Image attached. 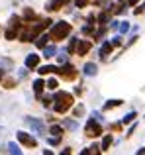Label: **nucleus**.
Here are the masks:
<instances>
[{"label":"nucleus","mask_w":145,"mask_h":155,"mask_svg":"<svg viewBox=\"0 0 145 155\" xmlns=\"http://www.w3.org/2000/svg\"><path fill=\"white\" fill-rule=\"evenodd\" d=\"M55 100H57V104H55V110L57 112H67V110L71 108V94H67V92H57L55 94Z\"/></svg>","instance_id":"nucleus-1"},{"label":"nucleus","mask_w":145,"mask_h":155,"mask_svg":"<svg viewBox=\"0 0 145 155\" xmlns=\"http://www.w3.org/2000/svg\"><path fill=\"white\" fill-rule=\"evenodd\" d=\"M69 34H71V26H69L67 22H59V24H55V28L51 30V38H53L55 41H59V39L67 38Z\"/></svg>","instance_id":"nucleus-2"},{"label":"nucleus","mask_w":145,"mask_h":155,"mask_svg":"<svg viewBox=\"0 0 145 155\" xmlns=\"http://www.w3.org/2000/svg\"><path fill=\"white\" fill-rule=\"evenodd\" d=\"M100 126L94 122V118L92 120H88V124H86V136H90V137H94V136H100Z\"/></svg>","instance_id":"nucleus-3"},{"label":"nucleus","mask_w":145,"mask_h":155,"mask_svg":"<svg viewBox=\"0 0 145 155\" xmlns=\"http://www.w3.org/2000/svg\"><path fill=\"white\" fill-rule=\"evenodd\" d=\"M18 140L22 141L24 145H27V147H35V140H34V137H30L27 134H24V132L18 134Z\"/></svg>","instance_id":"nucleus-4"},{"label":"nucleus","mask_w":145,"mask_h":155,"mask_svg":"<svg viewBox=\"0 0 145 155\" xmlns=\"http://www.w3.org/2000/svg\"><path fill=\"white\" fill-rule=\"evenodd\" d=\"M55 73H59V75H61V77H65V79H75V75H76V73H75V69H72L71 65H67L65 69H61V71L57 69Z\"/></svg>","instance_id":"nucleus-5"},{"label":"nucleus","mask_w":145,"mask_h":155,"mask_svg":"<svg viewBox=\"0 0 145 155\" xmlns=\"http://www.w3.org/2000/svg\"><path fill=\"white\" fill-rule=\"evenodd\" d=\"M90 45H92L90 41H80V43H79V47H76V53H79V55H84V53L90 49Z\"/></svg>","instance_id":"nucleus-6"},{"label":"nucleus","mask_w":145,"mask_h":155,"mask_svg":"<svg viewBox=\"0 0 145 155\" xmlns=\"http://www.w3.org/2000/svg\"><path fill=\"white\" fill-rule=\"evenodd\" d=\"M37 63H39V57H37V55H30V57L26 59V67H35Z\"/></svg>","instance_id":"nucleus-7"},{"label":"nucleus","mask_w":145,"mask_h":155,"mask_svg":"<svg viewBox=\"0 0 145 155\" xmlns=\"http://www.w3.org/2000/svg\"><path fill=\"white\" fill-rule=\"evenodd\" d=\"M96 71H98V69H96L94 63H86L84 65V73H86V75H96Z\"/></svg>","instance_id":"nucleus-8"},{"label":"nucleus","mask_w":145,"mask_h":155,"mask_svg":"<svg viewBox=\"0 0 145 155\" xmlns=\"http://www.w3.org/2000/svg\"><path fill=\"white\" fill-rule=\"evenodd\" d=\"M108 53H112V43H104L102 49H100V55L102 57H108Z\"/></svg>","instance_id":"nucleus-9"},{"label":"nucleus","mask_w":145,"mask_h":155,"mask_svg":"<svg viewBox=\"0 0 145 155\" xmlns=\"http://www.w3.org/2000/svg\"><path fill=\"white\" fill-rule=\"evenodd\" d=\"M55 71H57V67H53V65H45V67L39 69V73H41V75H47V73H55Z\"/></svg>","instance_id":"nucleus-10"},{"label":"nucleus","mask_w":145,"mask_h":155,"mask_svg":"<svg viewBox=\"0 0 145 155\" xmlns=\"http://www.w3.org/2000/svg\"><path fill=\"white\" fill-rule=\"evenodd\" d=\"M30 126H31V128H34L37 134H43V126L39 124V122H35V120H30Z\"/></svg>","instance_id":"nucleus-11"},{"label":"nucleus","mask_w":145,"mask_h":155,"mask_svg":"<svg viewBox=\"0 0 145 155\" xmlns=\"http://www.w3.org/2000/svg\"><path fill=\"white\" fill-rule=\"evenodd\" d=\"M67 0H53V2L49 4V10H59V6H63Z\"/></svg>","instance_id":"nucleus-12"},{"label":"nucleus","mask_w":145,"mask_h":155,"mask_svg":"<svg viewBox=\"0 0 145 155\" xmlns=\"http://www.w3.org/2000/svg\"><path fill=\"white\" fill-rule=\"evenodd\" d=\"M110 143H112V137L106 136V137H104V141H102V147H100V149H102V151H106V149L110 147Z\"/></svg>","instance_id":"nucleus-13"},{"label":"nucleus","mask_w":145,"mask_h":155,"mask_svg":"<svg viewBox=\"0 0 145 155\" xmlns=\"http://www.w3.org/2000/svg\"><path fill=\"white\" fill-rule=\"evenodd\" d=\"M43 87H45V84H43V81H35V83H34V88H35V92H37V94L43 91Z\"/></svg>","instance_id":"nucleus-14"},{"label":"nucleus","mask_w":145,"mask_h":155,"mask_svg":"<svg viewBox=\"0 0 145 155\" xmlns=\"http://www.w3.org/2000/svg\"><path fill=\"white\" fill-rule=\"evenodd\" d=\"M120 102H122V100H108V102H106V106H104V108H114V106H118Z\"/></svg>","instance_id":"nucleus-15"},{"label":"nucleus","mask_w":145,"mask_h":155,"mask_svg":"<svg viewBox=\"0 0 145 155\" xmlns=\"http://www.w3.org/2000/svg\"><path fill=\"white\" fill-rule=\"evenodd\" d=\"M51 134H53V136H61V134H63V128H59V126H53V128H51Z\"/></svg>","instance_id":"nucleus-16"},{"label":"nucleus","mask_w":145,"mask_h":155,"mask_svg":"<svg viewBox=\"0 0 145 155\" xmlns=\"http://www.w3.org/2000/svg\"><path fill=\"white\" fill-rule=\"evenodd\" d=\"M47 88L55 91V88H57V81H55V79H49V83H47Z\"/></svg>","instance_id":"nucleus-17"},{"label":"nucleus","mask_w":145,"mask_h":155,"mask_svg":"<svg viewBox=\"0 0 145 155\" xmlns=\"http://www.w3.org/2000/svg\"><path fill=\"white\" fill-rule=\"evenodd\" d=\"M53 53H55V47H45V57H53Z\"/></svg>","instance_id":"nucleus-18"},{"label":"nucleus","mask_w":145,"mask_h":155,"mask_svg":"<svg viewBox=\"0 0 145 155\" xmlns=\"http://www.w3.org/2000/svg\"><path fill=\"white\" fill-rule=\"evenodd\" d=\"M134 118H135V112H131V114H127V116H126V118H124V124H127V122H131V120H134Z\"/></svg>","instance_id":"nucleus-19"},{"label":"nucleus","mask_w":145,"mask_h":155,"mask_svg":"<svg viewBox=\"0 0 145 155\" xmlns=\"http://www.w3.org/2000/svg\"><path fill=\"white\" fill-rule=\"evenodd\" d=\"M75 2H76V6L82 8V6H86V4H88V0H75Z\"/></svg>","instance_id":"nucleus-20"},{"label":"nucleus","mask_w":145,"mask_h":155,"mask_svg":"<svg viewBox=\"0 0 145 155\" xmlns=\"http://www.w3.org/2000/svg\"><path fill=\"white\" fill-rule=\"evenodd\" d=\"M10 151H12V153H20V149H18V147H16V145H14V143H10Z\"/></svg>","instance_id":"nucleus-21"},{"label":"nucleus","mask_w":145,"mask_h":155,"mask_svg":"<svg viewBox=\"0 0 145 155\" xmlns=\"http://www.w3.org/2000/svg\"><path fill=\"white\" fill-rule=\"evenodd\" d=\"M59 61H61V63H67V55H65V53H61V55H59Z\"/></svg>","instance_id":"nucleus-22"},{"label":"nucleus","mask_w":145,"mask_h":155,"mask_svg":"<svg viewBox=\"0 0 145 155\" xmlns=\"http://www.w3.org/2000/svg\"><path fill=\"white\" fill-rule=\"evenodd\" d=\"M127 28H130V26H127V22H124L122 26H120V30H122V31H127Z\"/></svg>","instance_id":"nucleus-23"},{"label":"nucleus","mask_w":145,"mask_h":155,"mask_svg":"<svg viewBox=\"0 0 145 155\" xmlns=\"http://www.w3.org/2000/svg\"><path fill=\"white\" fill-rule=\"evenodd\" d=\"M135 2H137V0H127V4H135Z\"/></svg>","instance_id":"nucleus-24"},{"label":"nucleus","mask_w":145,"mask_h":155,"mask_svg":"<svg viewBox=\"0 0 145 155\" xmlns=\"http://www.w3.org/2000/svg\"><path fill=\"white\" fill-rule=\"evenodd\" d=\"M0 77H2V73H0Z\"/></svg>","instance_id":"nucleus-25"}]
</instances>
